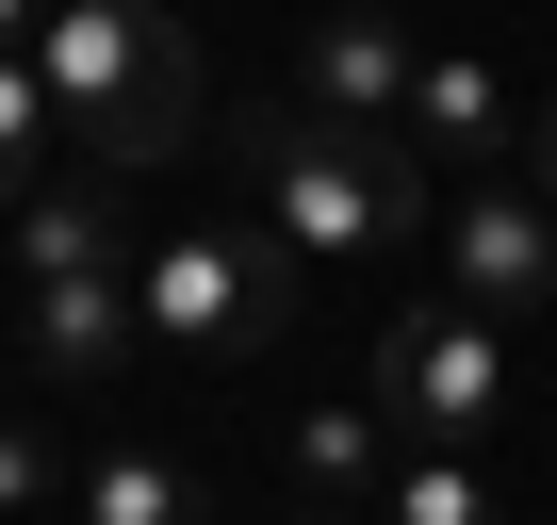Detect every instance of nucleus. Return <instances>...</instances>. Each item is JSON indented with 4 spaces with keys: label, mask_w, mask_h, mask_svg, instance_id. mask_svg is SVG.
<instances>
[{
    "label": "nucleus",
    "mask_w": 557,
    "mask_h": 525,
    "mask_svg": "<svg viewBox=\"0 0 557 525\" xmlns=\"http://www.w3.org/2000/svg\"><path fill=\"white\" fill-rule=\"evenodd\" d=\"M246 213L296 262H394L410 213H426V148L345 132V115H246Z\"/></svg>",
    "instance_id": "f03ea898"
},
{
    "label": "nucleus",
    "mask_w": 557,
    "mask_h": 525,
    "mask_svg": "<svg viewBox=\"0 0 557 525\" xmlns=\"http://www.w3.org/2000/svg\"><path fill=\"white\" fill-rule=\"evenodd\" d=\"M83 262H132V181H99V164L17 197V280H83Z\"/></svg>",
    "instance_id": "1a4fd4ad"
},
{
    "label": "nucleus",
    "mask_w": 557,
    "mask_h": 525,
    "mask_svg": "<svg viewBox=\"0 0 557 525\" xmlns=\"http://www.w3.org/2000/svg\"><path fill=\"white\" fill-rule=\"evenodd\" d=\"M394 132H410L426 164H459V181H492V164L524 148V99H508V83L475 66V50H426V66H410V115H394Z\"/></svg>",
    "instance_id": "6e6552de"
},
{
    "label": "nucleus",
    "mask_w": 557,
    "mask_h": 525,
    "mask_svg": "<svg viewBox=\"0 0 557 525\" xmlns=\"http://www.w3.org/2000/svg\"><path fill=\"white\" fill-rule=\"evenodd\" d=\"M34 34H50V0H0V50H34Z\"/></svg>",
    "instance_id": "dca6fc26"
},
{
    "label": "nucleus",
    "mask_w": 557,
    "mask_h": 525,
    "mask_svg": "<svg viewBox=\"0 0 557 525\" xmlns=\"http://www.w3.org/2000/svg\"><path fill=\"white\" fill-rule=\"evenodd\" d=\"M377 411H410V443H492V427L524 411V362H508L492 313L410 296V313L377 329Z\"/></svg>",
    "instance_id": "20e7f679"
},
{
    "label": "nucleus",
    "mask_w": 557,
    "mask_h": 525,
    "mask_svg": "<svg viewBox=\"0 0 557 525\" xmlns=\"http://www.w3.org/2000/svg\"><path fill=\"white\" fill-rule=\"evenodd\" d=\"M34 492H66V460H50L34 411H0V509H34Z\"/></svg>",
    "instance_id": "4468645a"
},
{
    "label": "nucleus",
    "mask_w": 557,
    "mask_h": 525,
    "mask_svg": "<svg viewBox=\"0 0 557 525\" xmlns=\"http://www.w3.org/2000/svg\"><path fill=\"white\" fill-rule=\"evenodd\" d=\"M17 362L50 394H115L148 362V313H132V262H83V280H17Z\"/></svg>",
    "instance_id": "423d86ee"
},
{
    "label": "nucleus",
    "mask_w": 557,
    "mask_h": 525,
    "mask_svg": "<svg viewBox=\"0 0 557 525\" xmlns=\"http://www.w3.org/2000/svg\"><path fill=\"white\" fill-rule=\"evenodd\" d=\"M443 296L492 313V329H508V313H557V213H541L508 164L443 197Z\"/></svg>",
    "instance_id": "39448f33"
},
{
    "label": "nucleus",
    "mask_w": 557,
    "mask_h": 525,
    "mask_svg": "<svg viewBox=\"0 0 557 525\" xmlns=\"http://www.w3.org/2000/svg\"><path fill=\"white\" fill-rule=\"evenodd\" d=\"M50 148H66V132H50V83H34V50H0V213L50 181Z\"/></svg>",
    "instance_id": "ddd939ff"
},
{
    "label": "nucleus",
    "mask_w": 557,
    "mask_h": 525,
    "mask_svg": "<svg viewBox=\"0 0 557 525\" xmlns=\"http://www.w3.org/2000/svg\"><path fill=\"white\" fill-rule=\"evenodd\" d=\"M377 525H508V492H492L459 443H410V460L377 476Z\"/></svg>",
    "instance_id": "9b49d317"
},
{
    "label": "nucleus",
    "mask_w": 557,
    "mask_h": 525,
    "mask_svg": "<svg viewBox=\"0 0 557 525\" xmlns=\"http://www.w3.org/2000/svg\"><path fill=\"white\" fill-rule=\"evenodd\" d=\"M132 313H148V345H164V362L246 378L278 329H296V246H278L262 213H197V230L132 246Z\"/></svg>",
    "instance_id": "7ed1b4c3"
},
{
    "label": "nucleus",
    "mask_w": 557,
    "mask_h": 525,
    "mask_svg": "<svg viewBox=\"0 0 557 525\" xmlns=\"http://www.w3.org/2000/svg\"><path fill=\"white\" fill-rule=\"evenodd\" d=\"M34 83H50V132L66 164L99 181H164L197 164V34L164 17V0H50V34H34Z\"/></svg>",
    "instance_id": "f257e3e1"
},
{
    "label": "nucleus",
    "mask_w": 557,
    "mask_h": 525,
    "mask_svg": "<svg viewBox=\"0 0 557 525\" xmlns=\"http://www.w3.org/2000/svg\"><path fill=\"white\" fill-rule=\"evenodd\" d=\"M83 525H213V492L181 460H148V443H99L83 460Z\"/></svg>",
    "instance_id": "9d476101"
},
{
    "label": "nucleus",
    "mask_w": 557,
    "mask_h": 525,
    "mask_svg": "<svg viewBox=\"0 0 557 525\" xmlns=\"http://www.w3.org/2000/svg\"><path fill=\"white\" fill-rule=\"evenodd\" d=\"M296 476H312V509H361V492L394 476V443H377V411H296Z\"/></svg>",
    "instance_id": "f8f14e48"
},
{
    "label": "nucleus",
    "mask_w": 557,
    "mask_h": 525,
    "mask_svg": "<svg viewBox=\"0 0 557 525\" xmlns=\"http://www.w3.org/2000/svg\"><path fill=\"white\" fill-rule=\"evenodd\" d=\"M508 181H524V197H541V213H557V99H541V115H524V148H508Z\"/></svg>",
    "instance_id": "2eb2a0df"
},
{
    "label": "nucleus",
    "mask_w": 557,
    "mask_h": 525,
    "mask_svg": "<svg viewBox=\"0 0 557 525\" xmlns=\"http://www.w3.org/2000/svg\"><path fill=\"white\" fill-rule=\"evenodd\" d=\"M296 525H361V509H296Z\"/></svg>",
    "instance_id": "f3484780"
},
{
    "label": "nucleus",
    "mask_w": 557,
    "mask_h": 525,
    "mask_svg": "<svg viewBox=\"0 0 557 525\" xmlns=\"http://www.w3.org/2000/svg\"><path fill=\"white\" fill-rule=\"evenodd\" d=\"M410 17H377V0H345V17H312V50H296V115H345V132H394L410 115Z\"/></svg>",
    "instance_id": "0eeeda50"
}]
</instances>
